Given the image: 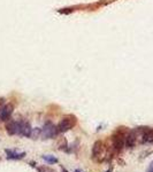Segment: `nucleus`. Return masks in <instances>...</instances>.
<instances>
[{
	"mask_svg": "<svg viewBox=\"0 0 153 172\" xmlns=\"http://www.w3.org/2000/svg\"><path fill=\"white\" fill-rule=\"evenodd\" d=\"M76 124H77V118L74 115L65 116L63 118L60 120V123L58 124V131L60 133L67 132V131L71 130Z\"/></svg>",
	"mask_w": 153,
	"mask_h": 172,
	"instance_id": "f257e3e1",
	"label": "nucleus"
},
{
	"mask_svg": "<svg viewBox=\"0 0 153 172\" xmlns=\"http://www.w3.org/2000/svg\"><path fill=\"white\" fill-rule=\"evenodd\" d=\"M125 135H127V133H123L122 132V130H117L116 132L112 135V144H113V148H114L116 151H121L122 148L125 147Z\"/></svg>",
	"mask_w": 153,
	"mask_h": 172,
	"instance_id": "f03ea898",
	"label": "nucleus"
},
{
	"mask_svg": "<svg viewBox=\"0 0 153 172\" xmlns=\"http://www.w3.org/2000/svg\"><path fill=\"white\" fill-rule=\"evenodd\" d=\"M59 133L58 131V126H56L53 123L51 122H46L44 124L42 129V137H44L45 139H52L56 137V134Z\"/></svg>",
	"mask_w": 153,
	"mask_h": 172,
	"instance_id": "7ed1b4c3",
	"label": "nucleus"
},
{
	"mask_svg": "<svg viewBox=\"0 0 153 172\" xmlns=\"http://www.w3.org/2000/svg\"><path fill=\"white\" fill-rule=\"evenodd\" d=\"M20 130H21V122L8 119V122L6 124V131L9 135H15V134L20 135Z\"/></svg>",
	"mask_w": 153,
	"mask_h": 172,
	"instance_id": "20e7f679",
	"label": "nucleus"
},
{
	"mask_svg": "<svg viewBox=\"0 0 153 172\" xmlns=\"http://www.w3.org/2000/svg\"><path fill=\"white\" fill-rule=\"evenodd\" d=\"M136 142H137V132H136V130L129 131L125 135V146L127 148H134Z\"/></svg>",
	"mask_w": 153,
	"mask_h": 172,
	"instance_id": "39448f33",
	"label": "nucleus"
},
{
	"mask_svg": "<svg viewBox=\"0 0 153 172\" xmlns=\"http://www.w3.org/2000/svg\"><path fill=\"white\" fill-rule=\"evenodd\" d=\"M102 154H104V144L100 140H98L93 144V147H92V157L97 159Z\"/></svg>",
	"mask_w": 153,
	"mask_h": 172,
	"instance_id": "423d86ee",
	"label": "nucleus"
},
{
	"mask_svg": "<svg viewBox=\"0 0 153 172\" xmlns=\"http://www.w3.org/2000/svg\"><path fill=\"white\" fill-rule=\"evenodd\" d=\"M32 127L30 126L28 122H21V130H20V135L22 137H30L31 135Z\"/></svg>",
	"mask_w": 153,
	"mask_h": 172,
	"instance_id": "0eeeda50",
	"label": "nucleus"
},
{
	"mask_svg": "<svg viewBox=\"0 0 153 172\" xmlns=\"http://www.w3.org/2000/svg\"><path fill=\"white\" fill-rule=\"evenodd\" d=\"M5 153L7 154V159H22L26 156V153H16L11 149H5Z\"/></svg>",
	"mask_w": 153,
	"mask_h": 172,
	"instance_id": "6e6552de",
	"label": "nucleus"
},
{
	"mask_svg": "<svg viewBox=\"0 0 153 172\" xmlns=\"http://www.w3.org/2000/svg\"><path fill=\"white\" fill-rule=\"evenodd\" d=\"M42 159L48 164H56V163L59 162V159L53 155H44V156H42Z\"/></svg>",
	"mask_w": 153,
	"mask_h": 172,
	"instance_id": "1a4fd4ad",
	"label": "nucleus"
},
{
	"mask_svg": "<svg viewBox=\"0 0 153 172\" xmlns=\"http://www.w3.org/2000/svg\"><path fill=\"white\" fill-rule=\"evenodd\" d=\"M37 171L38 172H56L54 169L47 166V165H42V166H37Z\"/></svg>",
	"mask_w": 153,
	"mask_h": 172,
	"instance_id": "9d476101",
	"label": "nucleus"
},
{
	"mask_svg": "<svg viewBox=\"0 0 153 172\" xmlns=\"http://www.w3.org/2000/svg\"><path fill=\"white\" fill-rule=\"evenodd\" d=\"M41 135H42V129H32L30 138H32V139H37V138L41 137Z\"/></svg>",
	"mask_w": 153,
	"mask_h": 172,
	"instance_id": "9b49d317",
	"label": "nucleus"
},
{
	"mask_svg": "<svg viewBox=\"0 0 153 172\" xmlns=\"http://www.w3.org/2000/svg\"><path fill=\"white\" fill-rule=\"evenodd\" d=\"M149 171H150V172H153V161L151 162L150 166H149Z\"/></svg>",
	"mask_w": 153,
	"mask_h": 172,
	"instance_id": "f8f14e48",
	"label": "nucleus"
},
{
	"mask_svg": "<svg viewBox=\"0 0 153 172\" xmlns=\"http://www.w3.org/2000/svg\"><path fill=\"white\" fill-rule=\"evenodd\" d=\"M62 172H68V171H67V170H66L65 168H62Z\"/></svg>",
	"mask_w": 153,
	"mask_h": 172,
	"instance_id": "ddd939ff",
	"label": "nucleus"
},
{
	"mask_svg": "<svg viewBox=\"0 0 153 172\" xmlns=\"http://www.w3.org/2000/svg\"><path fill=\"white\" fill-rule=\"evenodd\" d=\"M106 172H112V169H110V170H107Z\"/></svg>",
	"mask_w": 153,
	"mask_h": 172,
	"instance_id": "4468645a",
	"label": "nucleus"
},
{
	"mask_svg": "<svg viewBox=\"0 0 153 172\" xmlns=\"http://www.w3.org/2000/svg\"><path fill=\"white\" fill-rule=\"evenodd\" d=\"M75 172H81V171H80V170H76V171H75Z\"/></svg>",
	"mask_w": 153,
	"mask_h": 172,
	"instance_id": "2eb2a0df",
	"label": "nucleus"
},
{
	"mask_svg": "<svg viewBox=\"0 0 153 172\" xmlns=\"http://www.w3.org/2000/svg\"><path fill=\"white\" fill-rule=\"evenodd\" d=\"M147 172H150V171H147Z\"/></svg>",
	"mask_w": 153,
	"mask_h": 172,
	"instance_id": "dca6fc26",
	"label": "nucleus"
},
{
	"mask_svg": "<svg viewBox=\"0 0 153 172\" xmlns=\"http://www.w3.org/2000/svg\"></svg>",
	"mask_w": 153,
	"mask_h": 172,
	"instance_id": "f3484780",
	"label": "nucleus"
}]
</instances>
